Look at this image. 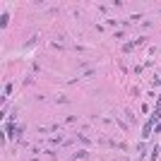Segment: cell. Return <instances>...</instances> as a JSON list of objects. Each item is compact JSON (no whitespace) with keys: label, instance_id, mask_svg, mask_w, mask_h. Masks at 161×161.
Wrapping results in <instances>:
<instances>
[{"label":"cell","instance_id":"cell-1","mask_svg":"<svg viewBox=\"0 0 161 161\" xmlns=\"http://www.w3.org/2000/svg\"><path fill=\"white\" fill-rule=\"evenodd\" d=\"M87 152H77V154H72V161H77V159H87Z\"/></svg>","mask_w":161,"mask_h":161},{"label":"cell","instance_id":"cell-2","mask_svg":"<svg viewBox=\"0 0 161 161\" xmlns=\"http://www.w3.org/2000/svg\"><path fill=\"white\" fill-rule=\"evenodd\" d=\"M55 101H58V103H67V96L65 94H55Z\"/></svg>","mask_w":161,"mask_h":161}]
</instances>
